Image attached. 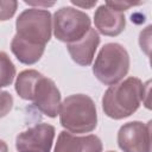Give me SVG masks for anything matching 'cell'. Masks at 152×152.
Instances as JSON below:
<instances>
[{
    "mask_svg": "<svg viewBox=\"0 0 152 152\" xmlns=\"http://www.w3.org/2000/svg\"><path fill=\"white\" fill-rule=\"evenodd\" d=\"M15 34L11 42V51L26 65L37 63L49 43L52 32V18L48 10L27 8L15 20Z\"/></svg>",
    "mask_w": 152,
    "mask_h": 152,
    "instance_id": "1",
    "label": "cell"
},
{
    "mask_svg": "<svg viewBox=\"0 0 152 152\" xmlns=\"http://www.w3.org/2000/svg\"><path fill=\"white\" fill-rule=\"evenodd\" d=\"M15 91L23 100L32 101L36 108L49 118H56L61 107V93L51 78L37 70L19 72L15 80Z\"/></svg>",
    "mask_w": 152,
    "mask_h": 152,
    "instance_id": "2",
    "label": "cell"
},
{
    "mask_svg": "<svg viewBox=\"0 0 152 152\" xmlns=\"http://www.w3.org/2000/svg\"><path fill=\"white\" fill-rule=\"evenodd\" d=\"M150 81L142 83L138 77H127L122 82L109 86L102 97L104 114L114 120L131 116L138 110L144 97H148Z\"/></svg>",
    "mask_w": 152,
    "mask_h": 152,
    "instance_id": "3",
    "label": "cell"
},
{
    "mask_svg": "<svg viewBox=\"0 0 152 152\" xmlns=\"http://www.w3.org/2000/svg\"><path fill=\"white\" fill-rule=\"evenodd\" d=\"M58 114L61 125L70 133H89L97 126L95 102L86 94H72L65 97Z\"/></svg>",
    "mask_w": 152,
    "mask_h": 152,
    "instance_id": "4",
    "label": "cell"
},
{
    "mask_svg": "<svg viewBox=\"0 0 152 152\" xmlns=\"http://www.w3.org/2000/svg\"><path fill=\"white\" fill-rule=\"evenodd\" d=\"M129 70V55L119 43H107L99 51L93 64L95 77L106 86L119 83Z\"/></svg>",
    "mask_w": 152,
    "mask_h": 152,
    "instance_id": "5",
    "label": "cell"
},
{
    "mask_svg": "<svg viewBox=\"0 0 152 152\" xmlns=\"http://www.w3.org/2000/svg\"><path fill=\"white\" fill-rule=\"evenodd\" d=\"M52 23L55 37L66 44L80 40L91 28L89 15L70 6H64L57 10L53 14Z\"/></svg>",
    "mask_w": 152,
    "mask_h": 152,
    "instance_id": "6",
    "label": "cell"
},
{
    "mask_svg": "<svg viewBox=\"0 0 152 152\" xmlns=\"http://www.w3.org/2000/svg\"><path fill=\"white\" fill-rule=\"evenodd\" d=\"M56 129L50 124H37L19 133L15 148L19 152H51Z\"/></svg>",
    "mask_w": 152,
    "mask_h": 152,
    "instance_id": "7",
    "label": "cell"
},
{
    "mask_svg": "<svg viewBox=\"0 0 152 152\" xmlns=\"http://www.w3.org/2000/svg\"><path fill=\"white\" fill-rule=\"evenodd\" d=\"M118 145L124 152H151V121H131L118 132Z\"/></svg>",
    "mask_w": 152,
    "mask_h": 152,
    "instance_id": "8",
    "label": "cell"
},
{
    "mask_svg": "<svg viewBox=\"0 0 152 152\" xmlns=\"http://www.w3.org/2000/svg\"><path fill=\"white\" fill-rule=\"evenodd\" d=\"M53 152H102V142L95 134L74 135L62 131L58 134Z\"/></svg>",
    "mask_w": 152,
    "mask_h": 152,
    "instance_id": "9",
    "label": "cell"
},
{
    "mask_svg": "<svg viewBox=\"0 0 152 152\" xmlns=\"http://www.w3.org/2000/svg\"><path fill=\"white\" fill-rule=\"evenodd\" d=\"M94 24L97 33L103 36L116 37L126 26V18L122 12L115 11L106 4L100 5L94 13Z\"/></svg>",
    "mask_w": 152,
    "mask_h": 152,
    "instance_id": "10",
    "label": "cell"
},
{
    "mask_svg": "<svg viewBox=\"0 0 152 152\" xmlns=\"http://www.w3.org/2000/svg\"><path fill=\"white\" fill-rule=\"evenodd\" d=\"M100 44V36L95 28H90L88 33L77 42L66 44L71 59L81 66H88L93 63L95 51Z\"/></svg>",
    "mask_w": 152,
    "mask_h": 152,
    "instance_id": "11",
    "label": "cell"
},
{
    "mask_svg": "<svg viewBox=\"0 0 152 152\" xmlns=\"http://www.w3.org/2000/svg\"><path fill=\"white\" fill-rule=\"evenodd\" d=\"M15 77V66L8 55L0 51V88L12 84Z\"/></svg>",
    "mask_w": 152,
    "mask_h": 152,
    "instance_id": "12",
    "label": "cell"
},
{
    "mask_svg": "<svg viewBox=\"0 0 152 152\" xmlns=\"http://www.w3.org/2000/svg\"><path fill=\"white\" fill-rule=\"evenodd\" d=\"M18 7V2L14 0L10 1H1L0 0V21H5L11 19Z\"/></svg>",
    "mask_w": 152,
    "mask_h": 152,
    "instance_id": "13",
    "label": "cell"
},
{
    "mask_svg": "<svg viewBox=\"0 0 152 152\" xmlns=\"http://www.w3.org/2000/svg\"><path fill=\"white\" fill-rule=\"evenodd\" d=\"M13 96L11 93L0 89V118L6 116L13 107Z\"/></svg>",
    "mask_w": 152,
    "mask_h": 152,
    "instance_id": "14",
    "label": "cell"
},
{
    "mask_svg": "<svg viewBox=\"0 0 152 152\" xmlns=\"http://www.w3.org/2000/svg\"><path fill=\"white\" fill-rule=\"evenodd\" d=\"M104 4H106L107 6H109L110 8L124 13L126 10H128V8L133 7V6L141 5L142 2H133V1H107V2H104Z\"/></svg>",
    "mask_w": 152,
    "mask_h": 152,
    "instance_id": "15",
    "label": "cell"
},
{
    "mask_svg": "<svg viewBox=\"0 0 152 152\" xmlns=\"http://www.w3.org/2000/svg\"><path fill=\"white\" fill-rule=\"evenodd\" d=\"M71 4L72 5H76V6H80V7H83V8H91L93 6H95L96 5V0L95 1H93V2H89V4H84V2H77V1H71Z\"/></svg>",
    "mask_w": 152,
    "mask_h": 152,
    "instance_id": "16",
    "label": "cell"
},
{
    "mask_svg": "<svg viewBox=\"0 0 152 152\" xmlns=\"http://www.w3.org/2000/svg\"><path fill=\"white\" fill-rule=\"evenodd\" d=\"M25 4H28V5H36V6H40V5H43V6H53L55 5V2H33V1H25Z\"/></svg>",
    "mask_w": 152,
    "mask_h": 152,
    "instance_id": "17",
    "label": "cell"
},
{
    "mask_svg": "<svg viewBox=\"0 0 152 152\" xmlns=\"http://www.w3.org/2000/svg\"><path fill=\"white\" fill-rule=\"evenodd\" d=\"M0 152H8V147H7V144L0 139Z\"/></svg>",
    "mask_w": 152,
    "mask_h": 152,
    "instance_id": "18",
    "label": "cell"
},
{
    "mask_svg": "<svg viewBox=\"0 0 152 152\" xmlns=\"http://www.w3.org/2000/svg\"><path fill=\"white\" fill-rule=\"evenodd\" d=\"M107 152H115V151H107Z\"/></svg>",
    "mask_w": 152,
    "mask_h": 152,
    "instance_id": "19",
    "label": "cell"
}]
</instances>
